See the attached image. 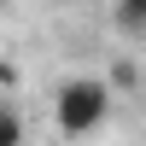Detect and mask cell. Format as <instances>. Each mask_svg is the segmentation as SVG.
<instances>
[{
	"instance_id": "6da1fadb",
	"label": "cell",
	"mask_w": 146,
	"mask_h": 146,
	"mask_svg": "<svg viewBox=\"0 0 146 146\" xmlns=\"http://www.w3.org/2000/svg\"><path fill=\"white\" fill-rule=\"evenodd\" d=\"M53 117H58V129H64L70 140L94 135V129L111 117V82L105 76H70L64 88H58V100H53Z\"/></svg>"
},
{
	"instance_id": "7a4b0ae2",
	"label": "cell",
	"mask_w": 146,
	"mask_h": 146,
	"mask_svg": "<svg viewBox=\"0 0 146 146\" xmlns=\"http://www.w3.org/2000/svg\"><path fill=\"white\" fill-rule=\"evenodd\" d=\"M111 18H117V29H123V35H146V0H117Z\"/></svg>"
},
{
	"instance_id": "3957f363",
	"label": "cell",
	"mask_w": 146,
	"mask_h": 146,
	"mask_svg": "<svg viewBox=\"0 0 146 146\" xmlns=\"http://www.w3.org/2000/svg\"><path fill=\"white\" fill-rule=\"evenodd\" d=\"M0 146H23V123H18V111H6V105H0Z\"/></svg>"
}]
</instances>
